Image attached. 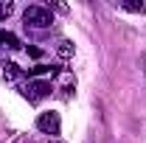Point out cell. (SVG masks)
I'll list each match as a JSON object with an SVG mask.
<instances>
[{
    "instance_id": "6da1fadb",
    "label": "cell",
    "mask_w": 146,
    "mask_h": 143,
    "mask_svg": "<svg viewBox=\"0 0 146 143\" xmlns=\"http://www.w3.org/2000/svg\"><path fill=\"white\" fill-rule=\"evenodd\" d=\"M23 23L28 25V28H51L54 25V14H51V9L48 6H28L25 11H23Z\"/></svg>"
},
{
    "instance_id": "7a4b0ae2",
    "label": "cell",
    "mask_w": 146,
    "mask_h": 143,
    "mask_svg": "<svg viewBox=\"0 0 146 143\" xmlns=\"http://www.w3.org/2000/svg\"><path fill=\"white\" fill-rule=\"evenodd\" d=\"M51 81H45V79H28L23 87H20V93L28 98V101H42V98H48L51 95Z\"/></svg>"
},
{
    "instance_id": "3957f363",
    "label": "cell",
    "mask_w": 146,
    "mask_h": 143,
    "mask_svg": "<svg viewBox=\"0 0 146 143\" xmlns=\"http://www.w3.org/2000/svg\"><path fill=\"white\" fill-rule=\"evenodd\" d=\"M36 129L45 132V135H59V129H62L59 112H39V118H36Z\"/></svg>"
},
{
    "instance_id": "277c9868",
    "label": "cell",
    "mask_w": 146,
    "mask_h": 143,
    "mask_svg": "<svg viewBox=\"0 0 146 143\" xmlns=\"http://www.w3.org/2000/svg\"><path fill=\"white\" fill-rule=\"evenodd\" d=\"M56 76V73H62L59 65H34V68H28V79H36V76Z\"/></svg>"
},
{
    "instance_id": "5b68a950",
    "label": "cell",
    "mask_w": 146,
    "mask_h": 143,
    "mask_svg": "<svg viewBox=\"0 0 146 143\" xmlns=\"http://www.w3.org/2000/svg\"><path fill=\"white\" fill-rule=\"evenodd\" d=\"M0 45L17 51V48H20V39H17V34H11V31H0Z\"/></svg>"
},
{
    "instance_id": "8992f818",
    "label": "cell",
    "mask_w": 146,
    "mask_h": 143,
    "mask_svg": "<svg viewBox=\"0 0 146 143\" xmlns=\"http://www.w3.org/2000/svg\"><path fill=\"white\" fill-rule=\"evenodd\" d=\"M20 76V68L14 65V62H3V79H9V81H14Z\"/></svg>"
},
{
    "instance_id": "52a82bcc",
    "label": "cell",
    "mask_w": 146,
    "mask_h": 143,
    "mask_svg": "<svg viewBox=\"0 0 146 143\" xmlns=\"http://www.w3.org/2000/svg\"><path fill=\"white\" fill-rule=\"evenodd\" d=\"M56 54L62 56V59H68V56H73V42H70V39H62V42L56 45Z\"/></svg>"
},
{
    "instance_id": "ba28073f",
    "label": "cell",
    "mask_w": 146,
    "mask_h": 143,
    "mask_svg": "<svg viewBox=\"0 0 146 143\" xmlns=\"http://www.w3.org/2000/svg\"><path fill=\"white\" fill-rule=\"evenodd\" d=\"M121 9H127V11H132V14H143V3H141V0H124Z\"/></svg>"
},
{
    "instance_id": "9c48e42d",
    "label": "cell",
    "mask_w": 146,
    "mask_h": 143,
    "mask_svg": "<svg viewBox=\"0 0 146 143\" xmlns=\"http://www.w3.org/2000/svg\"><path fill=\"white\" fill-rule=\"evenodd\" d=\"M14 14V3L11 0H0V20H9Z\"/></svg>"
},
{
    "instance_id": "30bf717a",
    "label": "cell",
    "mask_w": 146,
    "mask_h": 143,
    "mask_svg": "<svg viewBox=\"0 0 146 143\" xmlns=\"http://www.w3.org/2000/svg\"><path fill=\"white\" fill-rule=\"evenodd\" d=\"M25 51H28V56H34V59H36V56H42V51L34 48V45H31V48H25Z\"/></svg>"
}]
</instances>
